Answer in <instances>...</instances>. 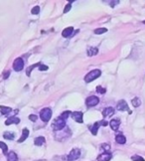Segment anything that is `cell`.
Segmentation results:
<instances>
[{
	"label": "cell",
	"mask_w": 145,
	"mask_h": 161,
	"mask_svg": "<svg viewBox=\"0 0 145 161\" xmlns=\"http://www.w3.org/2000/svg\"><path fill=\"white\" fill-rule=\"evenodd\" d=\"M101 75V71L99 70V69H96V70H92L89 72L88 74H87V76L84 77V82H86L87 84L92 82V80H96L97 78H100Z\"/></svg>",
	"instance_id": "cell-1"
},
{
	"label": "cell",
	"mask_w": 145,
	"mask_h": 161,
	"mask_svg": "<svg viewBox=\"0 0 145 161\" xmlns=\"http://www.w3.org/2000/svg\"><path fill=\"white\" fill-rule=\"evenodd\" d=\"M66 126V120L62 118L61 116L57 117L56 120H54V122L52 124V128L55 130V131H60L62 130Z\"/></svg>",
	"instance_id": "cell-2"
},
{
	"label": "cell",
	"mask_w": 145,
	"mask_h": 161,
	"mask_svg": "<svg viewBox=\"0 0 145 161\" xmlns=\"http://www.w3.org/2000/svg\"><path fill=\"white\" fill-rule=\"evenodd\" d=\"M52 117V111L49 108H45L40 112V118L44 122H48Z\"/></svg>",
	"instance_id": "cell-3"
},
{
	"label": "cell",
	"mask_w": 145,
	"mask_h": 161,
	"mask_svg": "<svg viewBox=\"0 0 145 161\" xmlns=\"http://www.w3.org/2000/svg\"><path fill=\"white\" fill-rule=\"evenodd\" d=\"M108 124V121L105 120H100V121H97V122H95L92 126H89V130H91L92 134L93 135H96L97 134V130H99V128L100 125H104V126H106Z\"/></svg>",
	"instance_id": "cell-4"
},
{
	"label": "cell",
	"mask_w": 145,
	"mask_h": 161,
	"mask_svg": "<svg viewBox=\"0 0 145 161\" xmlns=\"http://www.w3.org/2000/svg\"><path fill=\"white\" fill-rule=\"evenodd\" d=\"M80 156V150L79 148H74L72 150H71V152L68 155V160L69 161H75L76 159H79Z\"/></svg>",
	"instance_id": "cell-5"
},
{
	"label": "cell",
	"mask_w": 145,
	"mask_h": 161,
	"mask_svg": "<svg viewBox=\"0 0 145 161\" xmlns=\"http://www.w3.org/2000/svg\"><path fill=\"white\" fill-rule=\"evenodd\" d=\"M99 103H100V99L97 96H88V99L86 100V104H87V107H88V108L96 107V104H99Z\"/></svg>",
	"instance_id": "cell-6"
},
{
	"label": "cell",
	"mask_w": 145,
	"mask_h": 161,
	"mask_svg": "<svg viewBox=\"0 0 145 161\" xmlns=\"http://www.w3.org/2000/svg\"><path fill=\"white\" fill-rule=\"evenodd\" d=\"M24 68V61L22 58H17L16 60L13 62V69L16 72L22 71Z\"/></svg>",
	"instance_id": "cell-7"
},
{
	"label": "cell",
	"mask_w": 145,
	"mask_h": 161,
	"mask_svg": "<svg viewBox=\"0 0 145 161\" xmlns=\"http://www.w3.org/2000/svg\"><path fill=\"white\" fill-rule=\"evenodd\" d=\"M116 108H117V111H119V112L128 111L129 113H131V111H129V108H128V104H127V103L124 100H121L118 101L117 104H116Z\"/></svg>",
	"instance_id": "cell-8"
},
{
	"label": "cell",
	"mask_w": 145,
	"mask_h": 161,
	"mask_svg": "<svg viewBox=\"0 0 145 161\" xmlns=\"http://www.w3.org/2000/svg\"><path fill=\"white\" fill-rule=\"evenodd\" d=\"M72 120L76 122H79V124H83V112H72Z\"/></svg>",
	"instance_id": "cell-9"
},
{
	"label": "cell",
	"mask_w": 145,
	"mask_h": 161,
	"mask_svg": "<svg viewBox=\"0 0 145 161\" xmlns=\"http://www.w3.org/2000/svg\"><path fill=\"white\" fill-rule=\"evenodd\" d=\"M74 28L72 27H67L66 29H64L63 32H62V35L63 37H65V38H69L71 36L74 35Z\"/></svg>",
	"instance_id": "cell-10"
},
{
	"label": "cell",
	"mask_w": 145,
	"mask_h": 161,
	"mask_svg": "<svg viewBox=\"0 0 145 161\" xmlns=\"http://www.w3.org/2000/svg\"><path fill=\"white\" fill-rule=\"evenodd\" d=\"M112 158V155L109 153V152H104L100 155H99L97 157V161H109Z\"/></svg>",
	"instance_id": "cell-11"
},
{
	"label": "cell",
	"mask_w": 145,
	"mask_h": 161,
	"mask_svg": "<svg viewBox=\"0 0 145 161\" xmlns=\"http://www.w3.org/2000/svg\"><path fill=\"white\" fill-rule=\"evenodd\" d=\"M109 124H110V128H112V130L116 131L119 128V125H120V120H119L118 118H113V120H110Z\"/></svg>",
	"instance_id": "cell-12"
},
{
	"label": "cell",
	"mask_w": 145,
	"mask_h": 161,
	"mask_svg": "<svg viewBox=\"0 0 145 161\" xmlns=\"http://www.w3.org/2000/svg\"><path fill=\"white\" fill-rule=\"evenodd\" d=\"M20 122V118L17 116H11L9 118H7L5 121V125H10V124H18Z\"/></svg>",
	"instance_id": "cell-13"
},
{
	"label": "cell",
	"mask_w": 145,
	"mask_h": 161,
	"mask_svg": "<svg viewBox=\"0 0 145 161\" xmlns=\"http://www.w3.org/2000/svg\"><path fill=\"white\" fill-rule=\"evenodd\" d=\"M7 161H18V157H17V154L14 151H10L7 153Z\"/></svg>",
	"instance_id": "cell-14"
},
{
	"label": "cell",
	"mask_w": 145,
	"mask_h": 161,
	"mask_svg": "<svg viewBox=\"0 0 145 161\" xmlns=\"http://www.w3.org/2000/svg\"><path fill=\"white\" fill-rule=\"evenodd\" d=\"M28 136H29V130H28V128H24L23 131H22V135H21V137L18 139V142L21 143V142L25 141Z\"/></svg>",
	"instance_id": "cell-15"
},
{
	"label": "cell",
	"mask_w": 145,
	"mask_h": 161,
	"mask_svg": "<svg viewBox=\"0 0 145 161\" xmlns=\"http://www.w3.org/2000/svg\"><path fill=\"white\" fill-rule=\"evenodd\" d=\"M114 113V109L113 108H106L104 109V112H102V114H104V116L106 117V116H112V114Z\"/></svg>",
	"instance_id": "cell-16"
},
{
	"label": "cell",
	"mask_w": 145,
	"mask_h": 161,
	"mask_svg": "<svg viewBox=\"0 0 145 161\" xmlns=\"http://www.w3.org/2000/svg\"><path fill=\"white\" fill-rule=\"evenodd\" d=\"M116 141L118 143V144H124V143L126 142V138H125L124 135L117 134L116 136Z\"/></svg>",
	"instance_id": "cell-17"
},
{
	"label": "cell",
	"mask_w": 145,
	"mask_h": 161,
	"mask_svg": "<svg viewBox=\"0 0 145 161\" xmlns=\"http://www.w3.org/2000/svg\"><path fill=\"white\" fill-rule=\"evenodd\" d=\"M45 142H46V139H45L44 136L36 137V138H35V140H34V143H35V145H37V146H41V145H43Z\"/></svg>",
	"instance_id": "cell-18"
},
{
	"label": "cell",
	"mask_w": 145,
	"mask_h": 161,
	"mask_svg": "<svg viewBox=\"0 0 145 161\" xmlns=\"http://www.w3.org/2000/svg\"><path fill=\"white\" fill-rule=\"evenodd\" d=\"M3 137L5 139H8V140H13L15 137L14 132H11V131H6V132L3 133Z\"/></svg>",
	"instance_id": "cell-19"
},
{
	"label": "cell",
	"mask_w": 145,
	"mask_h": 161,
	"mask_svg": "<svg viewBox=\"0 0 145 161\" xmlns=\"http://www.w3.org/2000/svg\"><path fill=\"white\" fill-rule=\"evenodd\" d=\"M11 108H8V107H4V105H1L0 107V112H1V114L3 116H7V114H9L11 112Z\"/></svg>",
	"instance_id": "cell-20"
},
{
	"label": "cell",
	"mask_w": 145,
	"mask_h": 161,
	"mask_svg": "<svg viewBox=\"0 0 145 161\" xmlns=\"http://www.w3.org/2000/svg\"><path fill=\"white\" fill-rule=\"evenodd\" d=\"M97 53H99V49L97 48H95V47H91L88 49V55L89 57H92L95 56V55H96Z\"/></svg>",
	"instance_id": "cell-21"
},
{
	"label": "cell",
	"mask_w": 145,
	"mask_h": 161,
	"mask_svg": "<svg viewBox=\"0 0 145 161\" xmlns=\"http://www.w3.org/2000/svg\"><path fill=\"white\" fill-rule=\"evenodd\" d=\"M131 104H132V105H133L134 108H138L139 105L141 104V100H140L139 97H134V99H132Z\"/></svg>",
	"instance_id": "cell-22"
},
{
	"label": "cell",
	"mask_w": 145,
	"mask_h": 161,
	"mask_svg": "<svg viewBox=\"0 0 145 161\" xmlns=\"http://www.w3.org/2000/svg\"><path fill=\"white\" fill-rule=\"evenodd\" d=\"M105 32H108L106 28H97L95 30V34H96V35H100V34H104Z\"/></svg>",
	"instance_id": "cell-23"
},
{
	"label": "cell",
	"mask_w": 145,
	"mask_h": 161,
	"mask_svg": "<svg viewBox=\"0 0 145 161\" xmlns=\"http://www.w3.org/2000/svg\"><path fill=\"white\" fill-rule=\"evenodd\" d=\"M0 148H1V149H2L3 153L5 154V155H7V150H8V147H7V145L5 144V143L0 141Z\"/></svg>",
	"instance_id": "cell-24"
},
{
	"label": "cell",
	"mask_w": 145,
	"mask_h": 161,
	"mask_svg": "<svg viewBox=\"0 0 145 161\" xmlns=\"http://www.w3.org/2000/svg\"><path fill=\"white\" fill-rule=\"evenodd\" d=\"M70 116H72V112H64L62 114H61V116H61L62 118H64V120H67V118L68 117H69Z\"/></svg>",
	"instance_id": "cell-25"
},
{
	"label": "cell",
	"mask_w": 145,
	"mask_h": 161,
	"mask_svg": "<svg viewBox=\"0 0 145 161\" xmlns=\"http://www.w3.org/2000/svg\"><path fill=\"white\" fill-rule=\"evenodd\" d=\"M39 12H40V7H39V6H35V7H33V8H32V10H31V13L34 14V15L39 14Z\"/></svg>",
	"instance_id": "cell-26"
},
{
	"label": "cell",
	"mask_w": 145,
	"mask_h": 161,
	"mask_svg": "<svg viewBox=\"0 0 145 161\" xmlns=\"http://www.w3.org/2000/svg\"><path fill=\"white\" fill-rule=\"evenodd\" d=\"M131 159L133 160V161H145L143 157H141V156H139V155H133L131 157Z\"/></svg>",
	"instance_id": "cell-27"
},
{
	"label": "cell",
	"mask_w": 145,
	"mask_h": 161,
	"mask_svg": "<svg viewBox=\"0 0 145 161\" xmlns=\"http://www.w3.org/2000/svg\"><path fill=\"white\" fill-rule=\"evenodd\" d=\"M101 148H102V149H104L105 152H108L109 149H110V145L108 144V143H102V144H101Z\"/></svg>",
	"instance_id": "cell-28"
},
{
	"label": "cell",
	"mask_w": 145,
	"mask_h": 161,
	"mask_svg": "<svg viewBox=\"0 0 145 161\" xmlns=\"http://www.w3.org/2000/svg\"><path fill=\"white\" fill-rule=\"evenodd\" d=\"M37 66H40V64H35V65H33V66H30L29 68H28V69H27V71H26V75L28 76V77H29V76H30V72H31L33 69H34V68H35V67H37Z\"/></svg>",
	"instance_id": "cell-29"
},
{
	"label": "cell",
	"mask_w": 145,
	"mask_h": 161,
	"mask_svg": "<svg viewBox=\"0 0 145 161\" xmlns=\"http://www.w3.org/2000/svg\"><path fill=\"white\" fill-rule=\"evenodd\" d=\"M105 91H106L105 88H101L100 86L96 87V92H100V94H104Z\"/></svg>",
	"instance_id": "cell-30"
},
{
	"label": "cell",
	"mask_w": 145,
	"mask_h": 161,
	"mask_svg": "<svg viewBox=\"0 0 145 161\" xmlns=\"http://www.w3.org/2000/svg\"><path fill=\"white\" fill-rule=\"evenodd\" d=\"M29 120H31V121L35 122L38 120V116H36V114H30V116H29Z\"/></svg>",
	"instance_id": "cell-31"
},
{
	"label": "cell",
	"mask_w": 145,
	"mask_h": 161,
	"mask_svg": "<svg viewBox=\"0 0 145 161\" xmlns=\"http://www.w3.org/2000/svg\"><path fill=\"white\" fill-rule=\"evenodd\" d=\"M71 8H72V4L71 3L67 4L66 7H65V9H64V13H68V12L71 10Z\"/></svg>",
	"instance_id": "cell-32"
},
{
	"label": "cell",
	"mask_w": 145,
	"mask_h": 161,
	"mask_svg": "<svg viewBox=\"0 0 145 161\" xmlns=\"http://www.w3.org/2000/svg\"><path fill=\"white\" fill-rule=\"evenodd\" d=\"M39 70L40 71H47V70H48V66H46V65H40L39 66Z\"/></svg>",
	"instance_id": "cell-33"
},
{
	"label": "cell",
	"mask_w": 145,
	"mask_h": 161,
	"mask_svg": "<svg viewBox=\"0 0 145 161\" xmlns=\"http://www.w3.org/2000/svg\"><path fill=\"white\" fill-rule=\"evenodd\" d=\"M9 75H10V72L9 71H7L6 73H4V79H6L9 77Z\"/></svg>",
	"instance_id": "cell-34"
},
{
	"label": "cell",
	"mask_w": 145,
	"mask_h": 161,
	"mask_svg": "<svg viewBox=\"0 0 145 161\" xmlns=\"http://www.w3.org/2000/svg\"><path fill=\"white\" fill-rule=\"evenodd\" d=\"M37 161H45V160H37Z\"/></svg>",
	"instance_id": "cell-35"
},
{
	"label": "cell",
	"mask_w": 145,
	"mask_h": 161,
	"mask_svg": "<svg viewBox=\"0 0 145 161\" xmlns=\"http://www.w3.org/2000/svg\"><path fill=\"white\" fill-rule=\"evenodd\" d=\"M143 23H144V24H145V20H144V21H143Z\"/></svg>",
	"instance_id": "cell-36"
}]
</instances>
